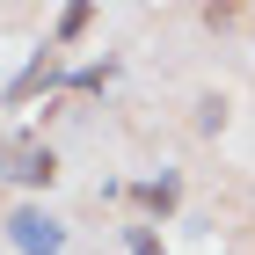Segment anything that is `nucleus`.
Masks as SVG:
<instances>
[{
  "mask_svg": "<svg viewBox=\"0 0 255 255\" xmlns=\"http://www.w3.org/2000/svg\"><path fill=\"white\" fill-rule=\"evenodd\" d=\"M51 175H59V160H51V146L29 131L0 138V182H15V190H51Z\"/></svg>",
  "mask_w": 255,
  "mask_h": 255,
  "instance_id": "obj_1",
  "label": "nucleus"
},
{
  "mask_svg": "<svg viewBox=\"0 0 255 255\" xmlns=\"http://www.w3.org/2000/svg\"><path fill=\"white\" fill-rule=\"evenodd\" d=\"M7 241H15L22 255H73L66 248V226L51 212H37V204H15V212H7Z\"/></svg>",
  "mask_w": 255,
  "mask_h": 255,
  "instance_id": "obj_2",
  "label": "nucleus"
},
{
  "mask_svg": "<svg viewBox=\"0 0 255 255\" xmlns=\"http://www.w3.org/2000/svg\"><path fill=\"white\" fill-rule=\"evenodd\" d=\"M37 88H59V44H44L37 59H29V66L15 73V88H7V102H29Z\"/></svg>",
  "mask_w": 255,
  "mask_h": 255,
  "instance_id": "obj_3",
  "label": "nucleus"
},
{
  "mask_svg": "<svg viewBox=\"0 0 255 255\" xmlns=\"http://www.w3.org/2000/svg\"><path fill=\"white\" fill-rule=\"evenodd\" d=\"M175 197H182V175H153V182H146V190H138V204H146V212H175Z\"/></svg>",
  "mask_w": 255,
  "mask_h": 255,
  "instance_id": "obj_4",
  "label": "nucleus"
},
{
  "mask_svg": "<svg viewBox=\"0 0 255 255\" xmlns=\"http://www.w3.org/2000/svg\"><path fill=\"white\" fill-rule=\"evenodd\" d=\"M88 22H95V7H88V0H73V7H66V15H59V37H51V44H59V51H66V44H73L80 29H88Z\"/></svg>",
  "mask_w": 255,
  "mask_h": 255,
  "instance_id": "obj_5",
  "label": "nucleus"
},
{
  "mask_svg": "<svg viewBox=\"0 0 255 255\" xmlns=\"http://www.w3.org/2000/svg\"><path fill=\"white\" fill-rule=\"evenodd\" d=\"M219 124H226V102L212 95V102H204V110H197V131H219Z\"/></svg>",
  "mask_w": 255,
  "mask_h": 255,
  "instance_id": "obj_6",
  "label": "nucleus"
},
{
  "mask_svg": "<svg viewBox=\"0 0 255 255\" xmlns=\"http://www.w3.org/2000/svg\"><path fill=\"white\" fill-rule=\"evenodd\" d=\"M131 255H160V234H153V226H131Z\"/></svg>",
  "mask_w": 255,
  "mask_h": 255,
  "instance_id": "obj_7",
  "label": "nucleus"
}]
</instances>
